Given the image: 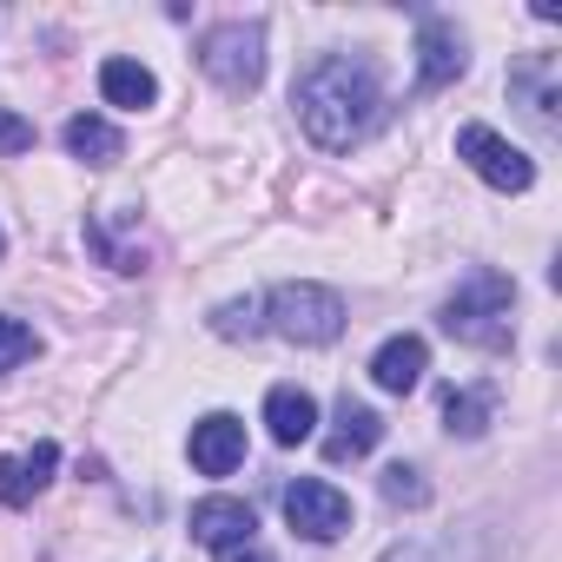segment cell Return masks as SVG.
<instances>
[{"label": "cell", "instance_id": "obj_16", "mask_svg": "<svg viewBox=\"0 0 562 562\" xmlns=\"http://www.w3.org/2000/svg\"><path fill=\"white\" fill-rule=\"evenodd\" d=\"M443 424L450 437H483L490 430V391H443Z\"/></svg>", "mask_w": 562, "mask_h": 562}, {"label": "cell", "instance_id": "obj_14", "mask_svg": "<svg viewBox=\"0 0 562 562\" xmlns=\"http://www.w3.org/2000/svg\"><path fill=\"white\" fill-rule=\"evenodd\" d=\"M100 93H106V106L146 113V106L159 100V80H153L139 60H106V67H100Z\"/></svg>", "mask_w": 562, "mask_h": 562}, {"label": "cell", "instance_id": "obj_21", "mask_svg": "<svg viewBox=\"0 0 562 562\" xmlns=\"http://www.w3.org/2000/svg\"><path fill=\"white\" fill-rule=\"evenodd\" d=\"M384 562H450V549H430V542H397Z\"/></svg>", "mask_w": 562, "mask_h": 562}, {"label": "cell", "instance_id": "obj_1", "mask_svg": "<svg viewBox=\"0 0 562 562\" xmlns=\"http://www.w3.org/2000/svg\"><path fill=\"white\" fill-rule=\"evenodd\" d=\"M292 106H299V126L312 133V146L325 153H351L378 133L384 120V87L371 74V60H351V54H325L299 74L292 87Z\"/></svg>", "mask_w": 562, "mask_h": 562}, {"label": "cell", "instance_id": "obj_20", "mask_svg": "<svg viewBox=\"0 0 562 562\" xmlns=\"http://www.w3.org/2000/svg\"><path fill=\"white\" fill-rule=\"evenodd\" d=\"M27 146H34V126H27L21 113L0 106V153H27Z\"/></svg>", "mask_w": 562, "mask_h": 562}, {"label": "cell", "instance_id": "obj_7", "mask_svg": "<svg viewBox=\"0 0 562 562\" xmlns=\"http://www.w3.org/2000/svg\"><path fill=\"white\" fill-rule=\"evenodd\" d=\"M245 463V424L232 411H212L192 424V470L199 476H232Z\"/></svg>", "mask_w": 562, "mask_h": 562}, {"label": "cell", "instance_id": "obj_5", "mask_svg": "<svg viewBox=\"0 0 562 562\" xmlns=\"http://www.w3.org/2000/svg\"><path fill=\"white\" fill-rule=\"evenodd\" d=\"M457 159L483 179V186H496V192H529L536 186V159L522 153V146H509L496 126H483V120H470L463 133H457Z\"/></svg>", "mask_w": 562, "mask_h": 562}, {"label": "cell", "instance_id": "obj_18", "mask_svg": "<svg viewBox=\"0 0 562 562\" xmlns=\"http://www.w3.org/2000/svg\"><path fill=\"white\" fill-rule=\"evenodd\" d=\"M34 351H41V338H34L21 318H0V378H8V371H21Z\"/></svg>", "mask_w": 562, "mask_h": 562}, {"label": "cell", "instance_id": "obj_6", "mask_svg": "<svg viewBox=\"0 0 562 562\" xmlns=\"http://www.w3.org/2000/svg\"><path fill=\"white\" fill-rule=\"evenodd\" d=\"M285 522L305 542H331V536L351 529V496L331 490V483H318V476H299V483H285Z\"/></svg>", "mask_w": 562, "mask_h": 562}, {"label": "cell", "instance_id": "obj_3", "mask_svg": "<svg viewBox=\"0 0 562 562\" xmlns=\"http://www.w3.org/2000/svg\"><path fill=\"white\" fill-rule=\"evenodd\" d=\"M278 338H292V345H331L345 331V299L331 285H312V278H292V285H278L265 305H258Z\"/></svg>", "mask_w": 562, "mask_h": 562}, {"label": "cell", "instance_id": "obj_19", "mask_svg": "<svg viewBox=\"0 0 562 562\" xmlns=\"http://www.w3.org/2000/svg\"><path fill=\"white\" fill-rule=\"evenodd\" d=\"M212 331H218V338H251V331H258V305H251V299H245V305H218V312H212Z\"/></svg>", "mask_w": 562, "mask_h": 562}, {"label": "cell", "instance_id": "obj_9", "mask_svg": "<svg viewBox=\"0 0 562 562\" xmlns=\"http://www.w3.org/2000/svg\"><path fill=\"white\" fill-rule=\"evenodd\" d=\"M463 67H470V54H463V34H457L450 21H424V27H417V80L437 93V87L463 80Z\"/></svg>", "mask_w": 562, "mask_h": 562}, {"label": "cell", "instance_id": "obj_22", "mask_svg": "<svg viewBox=\"0 0 562 562\" xmlns=\"http://www.w3.org/2000/svg\"><path fill=\"white\" fill-rule=\"evenodd\" d=\"M218 562H271V555H265V549H258V542H238V549H225V555H218Z\"/></svg>", "mask_w": 562, "mask_h": 562}, {"label": "cell", "instance_id": "obj_12", "mask_svg": "<svg viewBox=\"0 0 562 562\" xmlns=\"http://www.w3.org/2000/svg\"><path fill=\"white\" fill-rule=\"evenodd\" d=\"M424 371H430V345L424 338H384L378 345V358H371V378H378V391H391V397H404V391H417L424 384Z\"/></svg>", "mask_w": 562, "mask_h": 562}, {"label": "cell", "instance_id": "obj_17", "mask_svg": "<svg viewBox=\"0 0 562 562\" xmlns=\"http://www.w3.org/2000/svg\"><path fill=\"white\" fill-rule=\"evenodd\" d=\"M378 490H384V503H397V509H424V503H430V483H424V470H411V463H391Z\"/></svg>", "mask_w": 562, "mask_h": 562}, {"label": "cell", "instance_id": "obj_11", "mask_svg": "<svg viewBox=\"0 0 562 562\" xmlns=\"http://www.w3.org/2000/svg\"><path fill=\"white\" fill-rule=\"evenodd\" d=\"M265 430H271V443H285V450L312 443V430H318L312 391H299V384H271V397H265Z\"/></svg>", "mask_w": 562, "mask_h": 562}, {"label": "cell", "instance_id": "obj_10", "mask_svg": "<svg viewBox=\"0 0 562 562\" xmlns=\"http://www.w3.org/2000/svg\"><path fill=\"white\" fill-rule=\"evenodd\" d=\"M54 470H60V450H54V443H34V450H21V457H0V503H8V509H27V503L54 483Z\"/></svg>", "mask_w": 562, "mask_h": 562}, {"label": "cell", "instance_id": "obj_2", "mask_svg": "<svg viewBox=\"0 0 562 562\" xmlns=\"http://www.w3.org/2000/svg\"><path fill=\"white\" fill-rule=\"evenodd\" d=\"M509 312H516V292H509V278L503 271H470L463 285L450 292L443 305V331L476 345V351H509Z\"/></svg>", "mask_w": 562, "mask_h": 562}, {"label": "cell", "instance_id": "obj_8", "mask_svg": "<svg viewBox=\"0 0 562 562\" xmlns=\"http://www.w3.org/2000/svg\"><path fill=\"white\" fill-rule=\"evenodd\" d=\"M192 536L225 555V549H238V542L258 536V516H251V503H238V496H205V503H192Z\"/></svg>", "mask_w": 562, "mask_h": 562}, {"label": "cell", "instance_id": "obj_4", "mask_svg": "<svg viewBox=\"0 0 562 562\" xmlns=\"http://www.w3.org/2000/svg\"><path fill=\"white\" fill-rule=\"evenodd\" d=\"M199 67L225 87V93H251L265 80V34L251 21H225L199 41Z\"/></svg>", "mask_w": 562, "mask_h": 562}, {"label": "cell", "instance_id": "obj_23", "mask_svg": "<svg viewBox=\"0 0 562 562\" xmlns=\"http://www.w3.org/2000/svg\"><path fill=\"white\" fill-rule=\"evenodd\" d=\"M0 251H8V238H0Z\"/></svg>", "mask_w": 562, "mask_h": 562}, {"label": "cell", "instance_id": "obj_15", "mask_svg": "<svg viewBox=\"0 0 562 562\" xmlns=\"http://www.w3.org/2000/svg\"><path fill=\"white\" fill-rule=\"evenodd\" d=\"M60 139H67V153H74V159H87V166H113V159L126 153V139H120V126H106L100 113H74Z\"/></svg>", "mask_w": 562, "mask_h": 562}, {"label": "cell", "instance_id": "obj_13", "mask_svg": "<svg viewBox=\"0 0 562 562\" xmlns=\"http://www.w3.org/2000/svg\"><path fill=\"white\" fill-rule=\"evenodd\" d=\"M378 437H384V417L371 411V404H338L331 411V430H325V457L331 463H351V457H371L378 450Z\"/></svg>", "mask_w": 562, "mask_h": 562}]
</instances>
